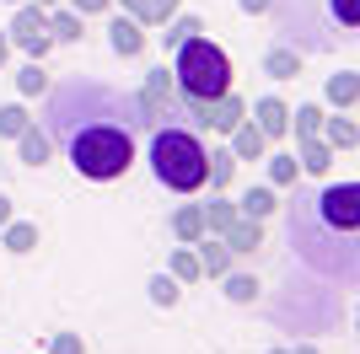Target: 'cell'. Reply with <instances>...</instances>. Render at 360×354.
<instances>
[{
  "label": "cell",
  "instance_id": "6da1fadb",
  "mask_svg": "<svg viewBox=\"0 0 360 354\" xmlns=\"http://www.w3.org/2000/svg\"><path fill=\"white\" fill-rule=\"evenodd\" d=\"M49 129H54V140L65 145V156L81 177L113 183L135 162V129H150V124L140 118L135 97H119L97 81L70 75L49 97Z\"/></svg>",
  "mask_w": 360,
  "mask_h": 354
},
{
  "label": "cell",
  "instance_id": "7a4b0ae2",
  "mask_svg": "<svg viewBox=\"0 0 360 354\" xmlns=\"http://www.w3.org/2000/svg\"><path fill=\"white\" fill-rule=\"evenodd\" d=\"M150 172L172 193L205 188V145H199V134L183 129V124H156L150 129Z\"/></svg>",
  "mask_w": 360,
  "mask_h": 354
},
{
  "label": "cell",
  "instance_id": "3957f363",
  "mask_svg": "<svg viewBox=\"0 0 360 354\" xmlns=\"http://www.w3.org/2000/svg\"><path fill=\"white\" fill-rule=\"evenodd\" d=\"M172 86L188 103H210V97L231 91V59H226V48L199 38V32L188 44H178L172 48Z\"/></svg>",
  "mask_w": 360,
  "mask_h": 354
},
{
  "label": "cell",
  "instance_id": "277c9868",
  "mask_svg": "<svg viewBox=\"0 0 360 354\" xmlns=\"http://www.w3.org/2000/svg\"><path fill=\"white\" fill-rule=\"evenodd\" d=\"M317 209H323V225H328V231H339L345 242H355V225H360V188H355V183L323 188Z\"/></svg>",
  "mask_w": 360,
  "mask_h": 354
},
{
  "label": "cell",
  "instance_id": "5b68a950",
  "mask_svg": "<svg viewBox=\"0 0 360 354\" xmlns=\"http://www.w3.org/2000/svg\"><path fill=\"white\" fill-rule=\"evenodd\" d=\"M6 38H11L27 59H44L49 48H54V38H49V11H44V6H16L11 32H6Z\"/></svg>",
  "mask_w": 360,
  "mask_h": 354
},
{
  "label": "cell",
  "instance_id": "8992f818",
  "mask_svg": "<svg viewBox=\"0 0 360 354\" xmlns=\"http://www.w3.org/2000/svg\"><path fill=\"white\" fill-rule=\"evenodd\" d=\"M172 103H178V86H172V70L167 65H156V70L146 75V86L135 91V107H140V118H146L150 129L162 124L167 113H172Z\"/></svg>",
  "mask_w": 360,
  "mask_h": 354
},
{
  "label": "cell",
  "instance_id": "52a82bcc",
  "mask_svg": "<svg viewBox=\"0 0 360 354\" xmlns=\"http://www.w3.org/2000/svg\"><path fill=\"white\" fill-rule=\"evenodd\" d=\"M248 124H253L264 140H280V134L290 129V107L280 103V97H258V103L248 107Z\"/></svg>",
  "mask_w": 360,
  "mask_h": 354
},
{
  "label": "cell",
  "instance_id": "ba28073f",
  "mask_svg": "<svg viewBox=\"0 0 360 354\" xmlns=\"http://www.w3.org/2000/svg\"><path fill=\"white\" fill-rule=\"evenodd\" d=\"M108 48L119 59H140L146 54V27H140L135 16H113V22H108Z\"/></svg>",
  "mask_w": 360,
  "mask_h": 354
},
{
  "label": "cell",
  "instance_id": "9c48e42d",
  "mask_svg": "<svg viewBox=\"0 0 360 354\" xmlns=\"http://www.w3.org/2000/svg\"><path fill=\"white\" fill-rule=\"evenodd\" d=\"M221 242L231 247V258H242V252H258V247H264V221H242V215H237V221L221 231Z\"/></svg>",
  "mask_w": 360,
  "mask_h": 354
},
{
  "label": "cell",
  "instance_id": "30bf717a",
  "mask_svg": "<svg viewBox=\"0 0 360 354\" xmlns=\"http://www.w3.org/2000/svg\"><path fill=\"white\" fill-rule=\"evenodd\" d=\"M194 258H199V274H210V280H221V274H231V247L226 242H215V236H199L194 242Z\"/></svg>",
  "mask_w": 360,
  "mask_h": 354
},
{
  "label": "cell",
  "instance_id": "8fae6325",
  "mask_svg": "<svg viewBox=\"0 0 360 354\" xmlns=\"http://www.w3.org/2000/svg\"><path fill=\"white\" fill-rule=\"evenodd\" d=\"M274 209H280V199H274V188H264V183H253V188L237 199V215H242V221H269Z\"/></svg>",
  "mask_w": 360,
  "mask_h": 354
},
{
  "label": "cell",
  "instance_id": "7c38bea8",
  "mask_svg": "<svg viewBox=\"0 0 360 354\" xmlns=\"http://www.w3.org/2000/svg\"><path fill=\"white\" fill-rule=\"evenodd\" d=\"M124 16H135L140 27H162L167 16H178V0H124Z\"/></svg>",
  "mask_w": 360,
  "mask_h": 354
},
{
  "label": "cell",
  "instance_id": "4fadbf2b",
  "mask_svg": "<svg viewBox=\"0 0 360 354\" xmlns=\"http://www.w3.org/2000/svg\"><path fill=\"white\" fill-rule=\"evenodd\" d=\"M264 150H269V140L242 118L237 129H231V156H237V162H264Z\"/></svg>",
  "mask_w": 360,
  "mask_h": 354
},
{
  "label": "cell",
  "instance_id": "5bb4252c",
  "mask_svg": "<svg viewBox=\"0 0 360 354\" xmlns=\"http://www.w3.org/2000/svg\"><path fill=\"white\" fill-rule=\"evenodd\" d=\"M296 166H301V172H328V166H333V145H328V140H317V134H312V140H296Z\"/></svg>",
  "mask_w": 360,
  "mask_h": 354
},
{
  "label": "cell",
  "instance_id": "9a60e30c",
  "mask_svg": "<svg viewBox=\"0 0 360 354\" xmlns=\"http://www.w3.org/2000/svg\"><path fill=\"white\" fill-rule=\"evenodd\" d=\"M16 150H22V162H27V166H44L49 156H54V140H49L44 129H22V134H16Z\"/></svg>",
  "mask_w": 360,
  "mask_h": 354
},
{
  "label": "cell",
  "instance_id": "2e32d148",
  "mask_svg": "<svg viewBox=\"0 0 360 354\" xmlns=\"http://www.w3.org/2000/svg\"><path fill=\"white\" fill-rule=\"evenodd\" d=\"M231 172H237V156H231V150H205V183H210L215 193L231 183Z\"/></svg>",
  "mask_w": 360,
  "mask_h": 354
},
{
  "label": "cell",
  "instance_id": "e0dca14e",
  "mask_svg": "<svg viewBox=\"0 0 360 354\" xmlns=\"http://www.w3.org/2000/svg\"><path fill=\"white\" fill-rule=\"evenodd\" d=\"M199 215H205V236H221L226 225L237 221V204H231V199H221V193H215L210 204H199Z\"/></svg>",
  "mask_w": 360,
  "mask_h": 354
},
{
  "label": "cell",
  "instance_id": "ac0fdd59",
  "mask_svg": "<svg viewBox=\"0 0 360 354\" xmlns=\"http://www.w3.org/2000/svg\"><path fill=\"white\" fill-rule=\"evenodd\" d=\"M264 75H274V81L301 75V54H296V48H269V54H264Z\"/></svg>",
  "mask_w": 360,
  "mask_h": 354
},
{
  "label": "cell",
  "instance_id": "d6986e66",
  "mask_svg": "<svg viewBox=\"0 0 360 354\" xmlns=\"http://www.w3.org/2000/svg\"><path fill=\"white\" fill-rule=\"evenodd\" d=\"M0 231H6V252H32L38 247V225L32 221H6Z\"/></svg>",
  "mask_w": 360,
  "mask_h": 354
},
{
  "label": "cell",
  "instance_id": "ffe728a7",
  "mask_svg": "<svg viewBox=\"0 0 360 354\" xmlns=\"http://www.w3.org/2000/svg\"><path fill=\"white\" fill-rule=\"evenodd\" d=\"M355 97H360V81H355V70H339V75H328V103H333V107H355Z\"/></svg>",
  "mask_w": 360,
  "mask_h": 354
},
{
  "label": "cell",
  "instance_id": "44dd1931",
  "mask_svg": "<svg viewBox=\"0 0 360 354\" xmlns=\"http://www.w3.org/2000/svg\"><path fill=\"white\" fill-rule=\"evenodd\" d=\"M16 91H22V97H44V91H49L44 59H27V65H22V70H16Z\"/></svg>",
  "mask_w": 360,
  "mask_h": 354
},
{
  "label": "cell",
  "instance_id": "7402d4cb",
  "mask_svg": "<svg viewBox=\"0 0 360 354\" xmlns=\"http://www.w3.org/2000/svg\"><path fill=\"white\" fill-rule=\"evenodd\" d=\"M49 38H54V44H81V16L75 11H49Z\"/></svg>",
  "mask_w": 360,
  "mask_h": 354
},
{
  "label": "cell",
  "instance_id": "603a6c76",
  "mask_svg": "<svg viewBox=\"0 0 360 354\" xmlns=\"http://www.w3.org/2000/svg\"><path fill=\"white\" fill-rule=\"evenodd\" d=\"M194 32H205V22H199V16H167V32H162V44H167V48H178V44H188Z\"/></svg>",
  "mask_w": 360,
  "mask_h": 354
},
{
  "label": "cell",
  "instance_id": "cb8c5ba5",
  "mask_svg": "<svg viewBox=\"0 0 360 354\" xmlns=\"http://www.w3.org/2000/svg\"><path fill=\"white\" fill-rule=\"evenodd\" d=\"M172 231H178L183 242H199V236H205V215H199V204H183L178 215H172Z\"/></svg>",
  "mask_w": 360,
  "mask_h": 354
},
{
  "label": "cell",
  "instance_id": "d4e9b609",
  "mask_svg": "<svg viewBox=\"0 0 360 354\" xmlns=\"http://www.w3.org/2000/svg\"><path fill=\"white\" fill-rule=\"evenodd\" d=\"M22 129H32L27 107H22V103H6V107H0V134H6V140H16Z\"/></svg>",
  "mask_w": 360,
  "mask_h": 354
},
{
  "label": "cell",
  "instance_id": "484cf974",
  "mask_svg": "<svg viewBox=\"0 0 360 354\" xmlns=\"http://www.w3.org/2000/svg\"><path fill=\"white\" fill-rule=\"evenodd\" d=\"M290 118H296V140H312V134L323 129V107H317V103H301Z\"/></svg>",
  "mask_w": 360,
  "mask_h": 354
},
{
  "label": "cell",
  "instance_id": "4316f807",
  "mask_svg": "<svg viewBox=\"0 0 360 354\" xmlns=\"http://www.w3.org/2000/svg\"><path fill=\"white\" fill-rule=\"evenodd\" d=\"M355 140H360V129L349 118H328V145L333 150H355Z\"/></svg>",
  "mask_w": 360,
  "mask_h": 354
},
{
  "label": "cell",
  "instance_id": "83f0119b",
  "mask_svg": "<svg viewBox=\"0 0 360 354\" xmlns=\"http://www.w3.org/2000/svg\"><path fill=\"white\" fill-rule=\"evenodd\" d=\"M296 156H269V183L274 188H290V183H296Z\"/></svg>",
  "mask_w": 360,
  "mask_h": 354
},
{
  "label": "cell",
  "instance_id": "f1b7e54d",
  "mask_svg": "<svg viewBox=\"0 0 360 354\" xmlns=\"http://www.w3.org/2000/svg\"><path fill=\"white\" fill-rule=\"evenodd\" d=\"M178 280H172V274H156V280H150V301H156V306H178Z\"/></svg>",
  "mask_w": 360,
  "mask_h": 354
},
{
  "label": "cell",
  "instance_id": "f546056e",
  "mask_svg": "<svg viewBox=\"0 0 360 354\" xmlns=\"http://www.w3.org/2000/svg\"><path fill=\"white\" fill-rule=\"evenodd\" d=\"M172 280H178V284L199 280V258H194L188 247H178V252H172Z\"/></svg>",
  "mask_w": 360,
  "mask_h": 354
},
{
  "label": "cell",
  "instance_id": "4dcf8cb0",
  "mask_svg": "<svg viewBox=\"0 0 360 354\" xmlns=\"http://www.w3.org/2000/svg\"><path fill=\"white\" fill-rule=\"evenodd\" d=\"M221 280H226V295H231V301H253V295H258L253 274H221Z\"/></svg>",
  "mask_w": 360,
  "mask_h": 354
},
{
  "label": "cell",
  "instance_id": "1f68e13d",
  "mask_svg": "<svg viewBox=\"0 0 360 354\" xmlns=\"http://www.w3.org/2000/svg\"><path fill=\"white\" fill-rule=\"evenodd\" d=\"M49 354H86V343H81V333H54Z\"/></svg>",
  "mask_w": 360,
  "mask_h": 354
},
{
  "label": "cell",
  "instance_id": "d6a6232c",
  "mask_svg": "<svg viewBox=\"0 0 360 354\" xmlns=\"http://www.w3.org/2000/svg\"><path fill=\"white\" fill-rule=\"evenodd\" d=\"M70 11L75 16H103V11H113V0H70Z\"/></svg>",
  "mask_w": 360,
  "mask_h": 354
},
{
  "label": "cell",
  "instance_id": "836d02e7",
  "mask_svg": "<svg viewBox=\"0 0 360 354\" xmlns=\"http://www.w3.org/2000/svg\"><path fill=\"white\" fill-rule=\"evenodd\" d=\"M333 16H339L345 27H355V22H360V6H355V0H333Z\"/></svg>",
  "mask_w": 360,
  "mask_h": 354
},
{
  "label": "cell",
  "instance_id": "e575fe53",
  "mask_svg": "<svg viewBox=\"0 0 360 354\" xmlns=\"http://www.w3.org/2000/svg\"><path fill=\"white\" fill-rule=\"evenodd\" d=\"M237 6H242V11H248V16H264V11H269V6H274V0H237Z\"/></svg>",
  "mask_w": 360,
  "mask_h": 354
},
{
  "label": "cell",
  "instance_id": "d590c367",
  "mask_svg": "<svg viewBox=\"0 0 360 354\" xmlns=\"http://www.w3.org/2000/svg\"><path fill=\"white\" fill-rule=\"evenodd\" d=\"M11 221V199H6V193H0V225Z\"/></svg>",
  "mask_w": 360,
  "mask_h": 354
},
{
  "label": "cell",
  "instance_id": "8d00e7d4",
  "mask_svg": "<svg viewBox=\"0 0 360 354\" xmlns=\"http://www.w3.org/2000/svg\"><path fill=\"white\" fill-rule=\"evenodd\" d=\"M6 54H11V38H6V32H0V65H6Z\"/></svg>",
  "mask_w": 360,
  "mask_h": 354
},
{
  "label": "cell",
  "instance_id": "74e56055",
  "mask_svg": "<svg viewBox=\"0 0 360 354\" xmlns=\"http://www.w3.org/2000/svg\"><path fill=\"white\" fill-rule=\"evenodd\" d=\"M285 354H317V349H312V343H296V349H285Z\"/></svg>",
  "mask_w": 360,
  "mask_h": 354
},
{
  "label": "cell",
  "instance_id": "f35d334b",
  "mask_svg": "<svg viewBox=\"0 0 360 354\" xmlns=\"http://www.w3.org/2000/svg\"><path fill=\"white\" fill-rule=\"evenodd\" d=\"M38 6H60V0H38Z\"/></svg>",
  "mask_w": 360,
  "mask_h": 354
},
{
  "label": "cell",
  "instance_id": "ab89813d",
  "mask_svg": "<svg viewBox=\"0 0 360 354\" xmlns=\"http://www.w3.org/2000/svg\"><path fill=\"white\" fill-rule=\"evenodd\" d=\"M269 354H285V349H269Z\"/></svg>",
  "mask_w": 360,
  "mask_h": 354
},
{
  "label": "cell",
  "instance_id": "60d3db41",
  "mask_svg": "<svg viewBox=\"0 0 360 354\" xmlns=\"http://www.w3.org/2000/svg\"><path fill=\"white\" fill-rule=\"evenodd\" d=\"M11 6H22V0H11Z\"/></svg>",
  "mask_w": 360,
  "mask_h": 354
}]
</instances>
